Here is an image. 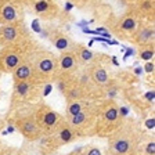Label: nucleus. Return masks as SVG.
I'll return each mask as SVG.
<instances>
[{"label": "nucleus", "instance_id": "obj_1", "mask_svg": "<svg viewBox=\"0 0 155 155\" xmlns=\"http://www.w3.org/2000/svg\"><path fill=\"white\" fill-rule=\"evenodd\" d=\"M141 137L134 125H122L108 136V155H139Z\"/></svg>", "mask_w": 155, "mask_h": 155}, {"label": "nucleus", "instance_id": "obj_2", "mask_svg": "<svg viewBox=\"0 0 155 155\" xmlns=\"http://www.w3.org/2000/svg\"><path fill=\"white\" fill-rule=\"evenodd\" d=\"M120 108L114 101H105L101 105H97V118L94 125L93 134L108 137L122 125Z\"/></svg>", "mask_w": 155, "mask_h": 155}, {"label": "nucleus", "instance_id": "obj_3", "mask_svg": "<svg viewBox=\"0 0 155 155\" xmlns=\"http://www.w3.org/2000/svg\"><path fill=\"white\" fill-rule=\"evenodd\" d=\"M33 71H35V81L47 82L57 79L58 76V62L57 55L47 50H39L32 54Z\"/></svg>", "mask_w": 155, "mask_h": 155}, {"label": "nucleus", "instance_id": "obj_4", "mask_svg": "<svg viewBox=\"0 0 155 155\" xmlns=\"http://www.w3.org/2000/svg\"><path fill=\"white\" fill-rule=\"evenodd\" d=\"M96 118H97V105L93 110L82 111V112H78L75 115L64 116L65 122L79 134V137L93 134L94 125H96Z\"/></svg>", "mask_w": 155, "mask_h": 155}, {"label": "nucleus", "instance_id": "obj_5", "mask_svg": "<svg viewBox=\"0 0 155 155\" xmlns=\"http://www.w3.org/2000/svg\"><path fill=\"white\" fill-rule=\"evenodd\" d=\"M40 82L35 79H28V81H17L14 82L13 89V105H19L24 103H32L39 96V86Z\"/></svg>", "mask_w": 155, "mask_h": 155}, {"label": "nucleus", "instance_id": "obj_6", "mask_svg": "<svg viewBox=\"0 0 155 155\" xmlns=\"http://www.w3.org/2000/svg\"><path fill=\"white\" fill-rule=\"evenodd\" d=\"M35 115L43 136L53 134L55 132V129L60 126V123L62 122V119H64V116H61L57 111H54L51 107L46 105V104H42L35 111Z\"/></svg>", "mask_w": 155, "mask_h": 155}, {"label": "nucleus", "instance_id": "obj_7", "mask_svg": "<svg viewBox=\"0 0 155 155\" xmlns=\"http://www.w3.org/2000/svg\"><path fill=\"white\" fill-rule=\"evenodd\" d=\"M14 123H15L17 130L28 141H38L43 136L42 130L39 127L38 120H36L35 112H26V114H22V115H18L15 118Z\"/></svg>", "mask_w": 155, "mask_h": 155}, {"label": "nucleus", "instance_id": "obj_8", "mask_svg": "<svg viewBox=\"0 0 155 155\" xmlns=\"http://www.w3.org/2000/svg\"><path fill=\"white\" fill-rule=\"evenodd\" d=\"M21 45H13V46L2 47V50H0V71L2 72L11 74L18 67L19 62L26 57V54L22 51Z\"/></svg>", "mask_w": 155, "mask_h": 155}, {"label": "nucleus", "instance_id": "obj_9", "mask_svg": "<svg viewBox=\"0 0 155 155\" xmlns=\"http://www.w3.org/2000/svg\"><path fill=\"white\" fill-rule=\"evenodd\" d=\"M26 39V29L22 22H11L4 24L0 26V46L6 47V46L13 45H21Z\"/></svg>", "mask_w": 155, "mask_h": 155}, {"label": "nucleus", "instance_id": "obj_10", "mask_svg": "<svg viewBox=\"0 0 155 155\" xmlns=\"http://www.w3.org/2000/svg\"><path fill=\"white\" fill-rule=\"evenodd\" d=\"M47 136L50 137V140L53 143V147L55 150L62 147V145L71 144V143L76 141L79 139V134L65 122V119H62V122L60 123V126L55 129V132L53 134H47Z\"/></svg>", "mask_w": 155, "mask_h": 155}, {"label": "nucleus", "instance_id": "obj_11", "mask_svg": "<svg viewBox=\"0 0 155 155\" xmlns=\"http://www.w3.org/2000/svg\"><path fill=\"white\" fill-rule=\"evenodd\" d=\"M57 62H58V76L57 78L75 76V74L79 71V67H81L74 50L72 51H62L57 57Z\"/></svg>", "mask_w": 155, "mask_h": 155}, {"label": "nucleus", "instance_id": "obj_12", "mask_svg": "<svg viewBox=\"0 0 155 155\" xmlns=\"http://www.w3.org/2000/svg\"><path fill=\"white\" fill-rule=\"evenodd\" d=\"M33 13L43 19H53L60 14V7L54 0H33Z\"/></svg>", "mask_w": 155, "mask_h": 155}, {"label": "nucleus", "instance_id": "obj_13", "mask_svg": "<svg viewBox=\"0 0 155 155\" xmlns=\"http://www.w3.org/2000/svg\"><path fill=\"white\" fill-rule=\"evenodd\" d=\"M136 46H152L155 43V29L154 24H140L139 28L130 38Z\"/></svg>", "mask_w": 155, "mask_h": 155}, {"label": "nucleus", "instance_id": "obj_14", "mask_svg": "<svg viewBox=\"0 0 155 155\" xmlns=\"http://www.w3.org/2000/svg\"><path fill=\"white\" fill-rule=\"evenodd\" d=\"M139 25L140 24L134 14H126L118 21L115 26V33L123 39H130L136 32V29L139 28Z\"/></svg>", "mask_w": 155, "mask_h": 155}, {"label": "nucleus", "instance_id": "obj_15", "mask_svg": "<svg viewBox=\"0 0 155 155\" xmlns=\"http://www.w3.org/2000/svg\"><path fill=\"white\" fill-rule=\"evenodd\" d=\"M89 76H90V81L94 86L97 87H105L110 84L111 79L110 75H108V71L105 69L103 64H100L98 61H94L93 64L89 65Z\"/></svg>", "mask_w": 155, "mask_h": 155}, {"label": "nucleus", "instance_id": "obj_16", "mask_svg": "<svg viewBox=\"0 0 155 155\" xmlns=\"http://www.w3.org/2000/svg\"><path fill=\"white\" fill-rule=\"evenodd\" d=\"M19 17H21V10L18 4L8 0L0 2V25L17 22L19 21Z\"/></svg>", "mask_w": 155, "mask_h": 155}, {"label": "nucleus", "instance_id": "obj_17", "mask_svg": "<svg viewBox=\"0 0 155 155\" xmlns=\"http://www.w3.org/2000/svg\"><path fill=\"white\" fill-rule=\"evenodd\" d=\"M48 39L51 45L57 48L58 51H72L76 43L71 39V36H68V33L62 32V31H58V29H54L50 32L48 35Z\"/></svg>", "mask_w": 155, "mask_h": 155}, {"label": "nucleus", "instance_id": "obj_18", "mask_svg": "<svg viewBox=\"0 0 155 155\" xmlns=\"http://www.w3.org/2000/svg\"><path fill=\"white\" fill-rule=\"evenodd\" d=\"M14 82L17 81H28V79H35V71H33L32 57L26 55L22 61L18 64V67L11 72Z\"/></svg>", "mask_w": 155, "mask_h": 155}, {"label": "nucleus", "instance_id": "obj_19", "mask_svg": "<svg viewBox=\"0 0 155 155\" xmlns=\"http://www.w3.org/2000/svg\"><path fill=\"white\" fill-rule=\"evenodd\" d=\"M97 104L93 103L91 100H89L87 97L83 98H78V100H69L67 104V108H65V115H75L78 112H82V111H87V110H93L96 108Z\"/></svg>", "mask_w": 155, "mask_h": 155}, {"label": "nucleus", "instance_id": "obj_20", "mask_svg": "<svg viewBox=\"0 0 155 155\" xmlns=\"http://www.w3.org/2000/svg\"><path fill=\"white\" fill-rule=\"evenodd\" d=\"M74 53H75V55H76L78 61H79L81 65L93 64L94 61H97V57H98V54L94 53L93 50L87 48L86 46H83V45H78V43L74 47Z\"/></svg>", "mask_w": 155, "mask_h": 155}, {"label": "nucleus", "instance_id": "obj_21", "mask_svg": "<svg viewBox=\"0 0 155 155\" xmlns=\"http://www.w3.org/2000/svg\"><path fill=\"white\" fill-rule=\"evenodd\" d=\"M154 10H155L154 0H139L137 2V11L141 15L154 17Z\"/></svg>", "mask_w": 155, "mask_h": 155}, {"label": "nucleus", "instance_id": "obj_22", "mask_svg": "<svg viewBox=\"0 0 155 155\" xmlns=\"http://www.w3.org/2000/svg\"><path fill=\"white\" fill-rule=\"evenodd\" d=\"M155 55V50H154V45L152 46H140L139 51H137V57L143 61H151L154 60Z\"/></svg>", "mask_w": 155, "mask_h": 155}, {"label": "nucleus", "instance_id": "obj_23", "mask_svg": "<svg viewBox=\"0 0 155 155\" xmlns=\"http://www.w3.org/2000/svg\"><path fill=\"white\" fill-rule=\"evenodd\" d=\"M139 155H155V140L150 139L148 141L140 144Z\"/></svg>", "mask_w": 155, "mask_h": 155}, {"label": "nucleus", "instance_id": "obj_24", "mask_svg": "<svg viewBox=\"0 0 155 155\" xmlns=\"http://www.w3.org/2000/svg\"><path fill=\"white\" fill-rule=\"evenodd\" d=\"M81 154L82 155H104V152L98 145L89 144V145H86V147H83V148L81 150Z\"/></svg>", "mask_w": 155, "mask_h": 155}, {"label": "nucleus", "instance_id": "obj_25", "mask_svg": "<svg viewBox=\"0 0 155 155\" xmlns=\"http://www.w3.org/2000/svg\"><path fill=\"white\" fill-rule=\"evenodd\" d=\"M154 60H151V61H145V65H144V69L145 72H148V74H151V72H154Z\"/></svg>", "mask_w": 155, "mask_h": 155}, {"label": "nucleus", "instance_id": "obj_26", "mask_svg": "<svg viewBox=\"0 0 155 155\" xmlns=\"http://www.w3.org/2000/svg\"><path fill=\"white\" fill-rule=\"evenodd\" d=\"M68 2H71V3L76 4V6H81V4H82V3H83L84 0H68Z\"/></svg>", "mask_w": 155, "mask_h": 155}, {"label": "nucleus", "instance_id": "obj_27", "mask_svg": "<svg viewBox=\"0 0 155 155\" xmlns=\"http://www.w3.org/2000/svg\"><path fill=\"white\" fill-rule=\"evenodd\" d=\"M50 155H62V154H50Z\"/></svg>", "mask_w": 155, "mask_h": 155}]
</instances>
